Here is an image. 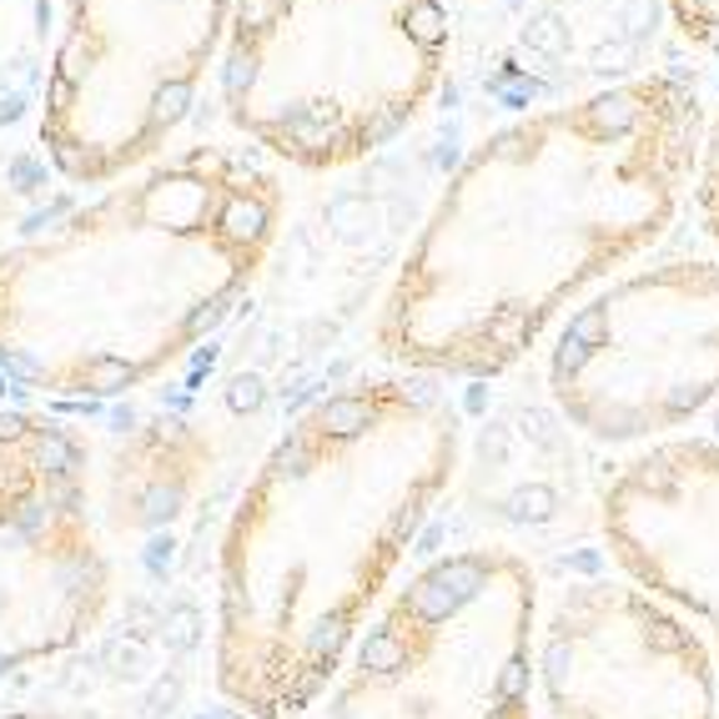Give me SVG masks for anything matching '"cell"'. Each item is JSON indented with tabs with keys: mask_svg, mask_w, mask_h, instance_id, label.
Masks as SVG:
<instances>
[{
	"mask_svg": "<svg viewBox=\"0 0 719 719\" xmlns=\"http://www.w3.org/2000/svg\"><path fill=\"white\" fill-rule=\"evenodd\" d=\"M705 101L654 71L488 131L438 191L373 342L413 373L498 378L594 283L649 252L695 187Z\"/></svg>",
	"mask_w": 719,
	"mask_h": 719,
	"instance_id": "obj_1",
	"label": "cell"
},
{
	"mask_svg": "<svg viewBox=\"0 0 719 719\" xmlns=\"http://www.w3.org/2000/svg\"><path fill=\"white\" fill-rule=\"evenodd\" d=\"M458 468V413L423 378H357L292 418L217 558V689L292 719L342 674Z\"/></svg>",
	"mask_w": 719,
	"mask_h": 719,
	"instance_id": "obj_2",
	"label": "cell"
},
{
	"mask_svg": "<svg viewBox=\"0 0 719 719\" xmlns=\"http://www.w3.org/2000/svg\"><path fill=\"white\" fill-rule=\"evenodd\" d=\"M283 181L226 146H181L0 247V373L101 402L156 383L262 277Z\"/></svg>",
	"mask_w": 719,
	"mask_h": 719,
	"instance_id": "obj_3",
	"label": "cell"
},
{
	"mask_svg": "<svg viewBox=\"0 0 719 719\" xmlns=\"http://www.w3.org/2000/svg\"><path fill=\"white\" fill-rule=\"evenodd\" d=\"M449 46V0H232L222 111L277 162L342 172L413 126Z\"/></svg>",
	"mask_w": 719,
	"mask_h": 719,
	"instance_id": "obj_4",
	"label": "cell"
},
{
	"mask_svg": "<svg viewBox=\"0 0 719 719\" xmlns=\"http://www.w3.org/2000/svg\"><path fill=\"white\" fill-rule=\"evenodd\" d=\"M539 584L513 549L443 554L373 609L328 719H539Z\"/></svg>",
	"mask_w": 719,
	"mask_h": 719,
	"instance_id": "obj_5",
	"label": "cell"
},
{
	"mask_svg": "<svg viewBox=\"0 0 719 719\" xmlns=\"http://www.w3.org/2000/svg\"><path fill=\"white\" fill-rule=\"evenodd\" d=\"M232 0H66L41 146L66 181L107 187L156 162L222 56Z\"/></svg>",
	"mask_w": 719,
	"mask_h": 719,
	"instance_id": "obj_6",
	"label": "cell"
},
{
	"mask_svg": "<svg viewBox=\"0 0 719 719\" xmlns=\"http://www.w3.org/2000/svg\"><path fill=\"white\" fill-rule=\"evenodd\" d=\"M549 398L594 443L695 423L719 398V262H649L578 302L549 353Z\"/></svg>",
	"mask_w": 719,
	"mask_h": 719,
	"instance_id": "obj_7",
	"label": "cell"
},
{
	"mask_svg": "<svg viewBox=\"0 0 719 719\" xmlns=\"http://www.w3.org/2000/svg\"><path fill=\"white\" fill-rule=\"evenodd\" d=\"M117 568L91 498V443L66 418L0 413V674L76 649L107 619Z\"/></svg>",
	"mask_w": 719,
	"mask_h": 719,
	"instance_id": "obj_8",
	"label": "cell"
},
{
	"mask_svg": "<svg viewBox=\"0 0 719 719\" xmlns=\"http://www.w3.org/2000/svg\"><path fill=\"white\" fill-rule=\"evenodd\" d=\"M695 217L705 226V236L719 247V111L705 121V142H699V162H695Z\"/></svg>",
	"mask_w": 719,
	"mask_h": 719,
	"instance_id": "obj_9",
	"label": "cell"
},
{
	"mask_svg": "<svg viewBox=\"0 0 719 719\" xmlns=\"http://www.w3.org/2000/svg\"><path fill=\"white\" fill-rule=\"evenodd\" d=\"M670 15L689 46L719 56V0H670Z\"/></svg>",
	"mask_w": 719,
	"mask_h": 719,
	"instance_id": "obj_10",
	"label": "cell"
}]
</instances>
